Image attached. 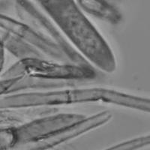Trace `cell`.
<instances>
[{
    "instance_id": "6da1fadb",
    "label": "cell",
    "mask_w": 150,
    "mask_h": 150,
    "mask_svg": "<svg viewBox=\"0 0 150 150\" xmlns=\"http://www.w3.org/2000/svg\"><path fill=\"white\" fill-rule=\"evenodd\" d=\"M5 104L14 108H38L104 103L150 112V99L104 87L74 86L47 91L24 92L12 96Z\"/></svg>"
},
{
    "instance_id": "7a4b0ae2",
    "label": "cell",
    "mask_w": 150,
    "mask_h": 150,
    "mask_svg": "<svg viewBox=\"0 0 150 150\" xmlns=\"http://www.w3.org/2000/svg\"><path fill=\"white\" fill-rule=\"evenodd\" d=\"M93 66L61 62L49 59H26L14 65L8 78L27 77L47 81L76 83L92 80L96 77Z\"/></svg>"
},
{
    "instance_id": "3957f363",
    "label": "cell",
    "mask_w": 150,
    "mask_h": 150,
    "mask_svg": "<svg viewBox=\"0 0 150 150\" xmlns=\"http://www.w3.org/2000/svg\"><path fill=\"white\" fill-rule=\"evenodd\" d=\"M85 117L75 112H53L25 123L18 130V137L26 142L40 141L74 126Z\"/></svg>"
},
{
    "instance_id": "277c9868",
    "label": "cell",
    "mask_w": 150,
    "mask_h": 150,
    "mask_svg": "<svg viewBox=\"0 0 150 150\" xmlns=\"http://www.w3.org/2000/svg\"><path fill=\"white\" fill-rule=\"evenodd\" d=\"M79 3L88 13L110 23H117L120 14L105 0H79Z\"/></svg>"
},
{
    "instance_id": "5b68a950",
    "label": "cell",
    "mask_w": 150,
    "mask_h": 150,
    "mask_svg": "<svg viewBox=\"0 0 150 150\" xmlns=\"http://www.w3.org/2000/svg\"><path fill=\"white\" fill-rule=\"evenodd\" d=\"M150 145V134L129 140L108 150H136Z\"/></svg>"
}]
</instances>
